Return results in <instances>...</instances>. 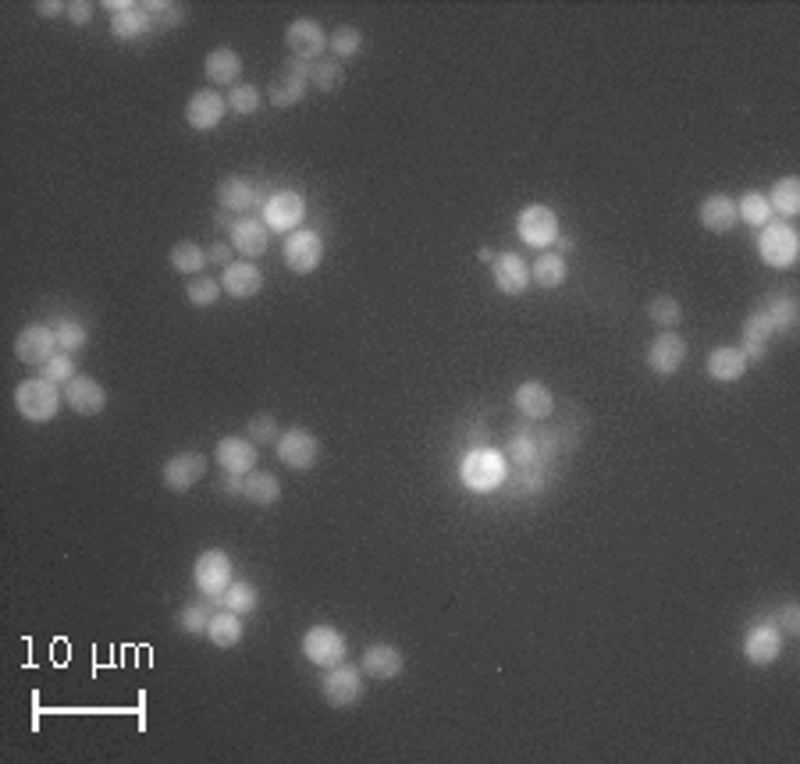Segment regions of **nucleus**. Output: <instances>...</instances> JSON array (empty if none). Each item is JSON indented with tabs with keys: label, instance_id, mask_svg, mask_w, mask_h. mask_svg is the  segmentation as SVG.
I'll return each instance as SVG.
<instances>
[{
	"label": "nucleus",
	"instance_id": "18",
	"mask_svg": "<svg viewBox=\"0 0 800 764\" xmlns=\"http://www.w3.org/2000/svg\"><path fill=\"white\" fill-rule=\"evenodd\" d=\"M687 363V342L676 331H662L655 342L648 345V370L658 377H672Z\"/></svg>",
	"mask_w": 800,
	"mask_h": 764
},
{
	"label": "nucleus",
	"instance_id": "27",
	"mask_svg": "<svg viewBox=\"0 0 800 764\" xmlns=\"http://www.w3.org/2000/svg\"><path fill=\"white\" fill-rule=\"evenodd\" d=\"M516 409H520L527 420H548L555 409L552 388L541 381H523L520 388H516Z\"/></svg>",
	"mask_w": 800,
	"mask_h": 764
},
{
	"label": "nucleus",
	"instance_id": "38",
	"mask_svg": "<svg viewBox=\"0 0 800 764\" xmlns=\"http://www.w3.org/2000/svg\"><path fill=\"white\" fill-rule=\"evenodd\" d=\"M736 217L744 224H754V228H765V224H772V203H768L765 192H744V199L736 203Z\"/></svg>",
	"mask_w": 800,
	"mask_h": 764
},
{
	"label": "nucleus",
	"instance_id": "15",
	"mask_svg": "<svg viewBox=\"0 0 800 764\" xmlns=\"http://www.w3.org/2000/svg\"><path fill=\"white\" fill-rule=\"evenodd\" d=\"M104 8L111 11V32L118 36V40H139V36L153 32L146 4H132V0H107Z\"/></svg>",
	"mask_w": 800,
	"mask_h": 764
},
{
	"label": "nucleus",
	"instance_id": "13",
	"mask_svg": "<svg viewBox=\"0 0 800 764\" xmlns=\"http://www.w3.org/2000/svg\"><path fill=\"white\" fill-rule=\"evenodd\" d=\"M310 75H313V64L292 61L285 72L271 79V86H267V100H271L274 107H296L306 96V89H310Z\"/></svg>",
	"mask_w": 800,
	"mask_h": 764
},
{
	"label": "nucleus",
	"instance_id": "29",
	"mask_svg": "<svg viewBox=\"0 0 800 764\" xmlns=\"http://www.w3.org/2000/svg\"><path fill=\"white\" fill-rule=\"evenodd\" d=\"M758 310L765 313V320L772 324V335H790L793 327H797V313L800 310H797V299H793L790 292L768 295Z\"/></svg>",
	"mask_w": 800,
	"mask_h": 764
},
{
	"label": "nucleus",
	"instance_id": "41",
	"mask_svg": "<svg viewBox=\"0 0 800 764\" xmlns=\"http://www.w3.org/2000/svg\"><path fill=\"white\" fill-rule=\"evenodd\" d=\"M363 47V32L356 29V25H338L335 32L328 36V50L335 54V61H342V57H356Z\"/></svg>",
	"mask_w": 800,
	"mask_h": 764
},
{
	"label": "nucleus",
	"instance_id": "12",
	"mask_svg": "<svg viewBox=\"0 0 800 764\" xmlns=\"http://www.w3.org/2000/svg\"><path fill=\"white\" fill-rule=\"evenodd\" d=\"M285 263H288V271L313 274L320 263H324V239H320L317 231H306V228L292 231L285 242Z\"/></svg>",
	"mask_w": 800,
	"mask_h": 764
},
{
	"label": "nucleus",
	"instance_id": "36",
	"mask_svg": "<svg viewBox=\"0 0 800 764\" xmlns=\"http://www.w3.org/2000/svg\"><path fill=\"white\" fill-rule=\"evenodd\" d=\"M772 210L783 217H797L800 214V178L797 175H786L772 185V196H768Z\"/></svg>",
	"mask_w": 800,
	"mask_h": 764
},
{
	"label": "nucleus",
	"instance_id": "6",
	"mask_svg": "<svg viewBox=\"0 0 800 764\" xmlns=\"http://www.w3.org/2000/svg\"><path fill=\"white\" fill-rule=\"evenodd\" d=\"M192 580H196V590L210 601L224 594V590L232 587V558L224 555L221 548H210L196 558V566H192Z\"/></svg>",
	"mask_w": 800,
	"mask_h": 764
},
{
	"label": "nucleus",
	"instance_id": "24",
	"mask_svg": "<svg viewBox=\"0 0 800 764\" xmlns=\"http://www.w3.org/2000/svg\"><path fill=\"white\" fill-rule=\"evenodd\" d=\"M221 288L232 295V299H253V295L264 288V271H260L256 263L239 260L221 271Z\"/></svg>",
	"mask_w": 800,
	"mask_h": 764
},
{
	"label": "nucleus",
	"instance_id": "25",
	"mask_svg": "<svg viewBox=\"0 0 800 764\" xmlns=\"http://www.w3.org/2000/svg\"><path fill=\"white\" fill-rule=\"evenodd\" d=\"M360 669L374 679H395V676H402V669H406V654L392 644H370L367 651H363Z\"/></svg>",
	"mask_w": 800,
	"mask_h": 764
},
{
	"label": "nucleus",
	"instance_id": "5",
	"mask_svg": "<svg viewBox=\"0 0 800 764\" xmlns=\"http://www.w3.org/2000/svg\"><path fill=\"white\" fill-rule=\"evenodd\" d=\"M516 235H520L527 246L534 249H548L555 239H559V214L544 203H530L516 214Z\"/></svg>",
	"mask_w": 800,
	"mask_h": 764
},
{
	"label": "nucleus",
	"instance_id": "8",
	"mask_svg": "<svg viewBox=\"0 0 800 764\" xmlns=\"http://www.w3.org/2000/svg\"><path fill=\"white\" fill-rule=\"evenodd\" d=\"M285 47L292 54V61L317 64L320 54L328 50V32L320 29V22H313V18H296L285 29Z\"/></svg>",
	"mask_w": 800,
	"mask_h": 764
},
{
	"label": "nucleus",
	"instance_id": "33",
	"mask_svg": "<svg viewBox=\"0 0 800 764\" xmlns=\"http://www.w3.org/2000/svg\"><path fill=\"white\" fill-rule=\"evenodd\" d=\"M566 278H569L566 256H559V253H548V249H544V253L530 263V281H537L541 288H562Z\"/></svg>",
	"mask_w": 800,
	"mask_h": 764
},
{
	"label": "nucleus",
	"instance_id": "31",
	"mask_svg": "<svg viewBox=\"0 0 800 764\" xmlns=\"http://www.w3.org/2000/svg\"><path fill=\"white\" fill-rule=\"evenodd\" d=\"M203 72H207V79L214 82V86H232V82L242 75V57L235 54L232 47H217L207 54Z\"/></svg>",
	"mask_w": 800,
	"mask_h": 764
},
{
	"label": "nucleus",
	"instance_id": "52",
	"mask_svg": "<svg viewBox=\"0 0 800 764\" xmlns=\"http://www.w3.org/2000/svg\"><path fill=\"white\" fill-rule=\"evenodd\" d=\"M232 249H235L232 242H214V246L207 249L210 263H217L221 271H224V267H232V263H235V260H232Z\"/></svg>",
	"mask_w": 800,
	"mask_h": 764
},
{
	"label": "nucleus",
	"instance_id": "30",
	"mask_svg": "<svg viewBox=\"0 0 800 764\" xmlns=\"http://www.w3.org/2000/svg\"><path fill=\"white\" fill-rule=\"evenodd\" d=\"M768 342H772V324L765 320V313L754 310L751 317L744 320V345H740V352H744L747 363H761V359H765Z\"/></svg>",
	"mask_w": 800,
	"mask_h": 764
},
{
	"label": "nucleus",
	"instance_id": "54",
	"mask_svg": "<svg viewBox=\"0 0 800 764\" xmlns=\"http://www.w3.org/2000/svg\"><path fill=\"white\" fill-rule=\"evenodd\" d=\"M221 491L224 494H242V477H235V473H224V477H221Z\"/></svg>",
	"mask_w": 800,
	"mask_h": 764
},
{
	"label": "nucleus",
	"instance_id": "1",
	"mask_svg": "<svg viewBox=\"0 0 800 764\" xmlns=\"http://www.w3.org/2000/svg\"><path fill=\"white\" fill-rule=\"evenodd\" d=\"M15 409L29 423H50L61 409V391L43 377H32V381H22L15 388Z\"/></svg>",
	"mask_w": 800,
	"mask_h": 764
},
{
	"label": "nucleus",
	"instance_id": "16",
	"mask_svg": "<svg viewBox=\"0 0 800 764\" xmlns=\"http://www.w3.org/2000/svg\"><path fill=\"white\" fill-rule=\"evenodd\" d=\"M64 406L72 409L75 416H100L107 406L104 384L89 374H79L75 381L64 384Z\"/></svg>",
	"mask_w": 800,
	"mask_h": 764
},
{
	"label": "nucleus",
	"instance_id": "39",
	"mask_svg": "<svg viewBox=\"0 0 800 764\" xmlns=\"http://www.w3.org/2000/svg\"><path fill=\"white\" fill-rule=\"evenodd\" d=\"M228 612H235V615H249V612H256V605H260V594H256V587L253 583H242V580H232V587L224 590L221 597H217Z\"/></svg>",
	"mask_w": 800,
	"mask_h": 764
},
{
	"label": "nucleus",
	"instance_id": "37",
	"mask_svg": "<svg viewBox=\"0 0 800 764\" xmlns=\"http://www.w3.org/2000/svg\"><path fill=\"white\" fill-rule=\"evenodd\" d=\"M171 267H175L178 274H189V278H200V271L210 263V256L203 253L196 242H178L175 249H171Z\"/></svg>",
	"mask_w": 800,
	"mask_h": 764
},
{
	"label": "nucleus",
	"instance_id": "11",
	"mask_svg": "<svg viewBox=\"0 0 800 764\" xmlns=\"http://www.w3.org/2000/svg\"><path fill=\"white\" fill-rule=\"evenodd\" d=\"M303 217H306V199L299 196V192L281 189L264 203V224L271 231H285V235H292V231H299Z\"/></svg>",
	"mask_w": 800,
	"mask_h": 764
},
{
	"label": "nucleus",
	"instance_id": "10",
	"mask_svg": "<svg viewBox=\"0 0 800 764\" xmlns=\"http://www.w3.org/2000/svg\"><path fill=\"white\" fill-rule=\"evenodd\" d=\"M203 473H207V455H203V452H178V455H171V459L164 462L160 480H164V487H168V491L185 494V491H192V487L200 484Z\"/></svg>",
	"mask_w": 800,
	"mask_h": 764
},
{
	"label": "nucleus",
	"instance_id": "28",
	"mask_svg": "<svg viewBox=\"0 0 800 764\" xmlns=\"http://www.w3.org/2000/svg\"><path fill=\"white\" fill-rule=\"evenodd\" d=\"M747 363L744 352L736 349V345H722V349H715L712 356H708V363H704V370H708V377L719 384H733L740 381V377L747 374Z\"/></svg>",
	"mask_w": 800,
	"mask_h": 764
},
{
	"label": "nucleus",
	"instance_id": "53",
	"mask_svg": "<svg viewBox=\"0 0 800 764\" xmlns=\"http://www.w3.org/2000/svg\"><path fill=\"white\" fill-rule=\"evenodd\" d=\"M36 15H43V18L68 15V4H61V0H40V4H36Z\"/></svg>",
	"mask_w": 800,
	"mask_h": 764
},
{
	"label": "nucleus",
	"instance_id": "9",
	"mask_svg": "<svg viewBox=\"0 0 800 764\" xmlns=\"http://www.w3.org/2000/svg\"><path fill=\"white\" fill-rule=\"evenodd\" d=\"M274 452H278V459L285 462L288 470L303 473L320 459V441H317V434H310L306 427H288V430H281Z\"/></svg>",
	"mask_w": 800,
	"mask_h": 764
},
{
	"label": "nucleus",
	"instance_id": "43",
	"mask_svg": "<svg viewBox=\"0 0 800 764\" xmlns=\"http://www.w3.org/2000/svg\"><path fill=\"white\" fill-rule=\"evenodd\" d=\"M648 317L655 320L658 327H665V331H669V327H676L683 320V306L676 303L672 295H655V299L648 303Z\"/></svg>",
	"mask_w": 800,
	"mask_h": 764
},
{
	"label": "nucleus",
	"instance_id": "34",
	"mask_svg": "<svg viewBox=\"0 0 800 764\" xmlns=\"http://www.w3.org/2000/svg\"><path fill=\"white\" fill-rule=\"evenodd\" d=\"M207 640L214 647H221V651H228V647H235L242 640V615H235V612H217V615H210V622H207Z\"/></svg>",
	"mask_w": 800,
	"mask_h": 764
},
{
	"label": "nucleus",
	"instance_id": "7",
	"mask_svg": "<svg viewBox=\"0 0 800 764\" xmlns=\"http://www.w3.org/2000/svg\"><path fill=\"white\" fill-rule=\"evenodd\" d=\"M345 651H349V640L335 626H310L303 633V658L317 669H331L345 661Z\"/></svg>",
	"mask_w": 800,
	"mask_h": 764
},
{
	"label": "nucleus",
	"instance_id": "14",
	"mask_svg": "<svg viewBox=\"0 0 800 764\" xmlns=\"http://www.w3.org/2000/svg\"><path fill=\"white\" fill-rule=\"evenodd\" d=\"M15 356L29 367H43L50 359L57 356V338H54V327L47 324H29L18 331L15 338Z\"/></svg>",
	"mask_w": 800,
	"mask_h": 764
},
{
	"label": "nucleus",
	"instance_id": "46",
	"mask_svg": "<svg viewBox=\"0 0 800 764\" xmlns=\"http://www.w3.org/2000/svg\"><path fill=\"white\" fill-rule=\"evenodd\" d=\"M224 100H228V111L242 114V118L260 111V89L256 86H232V93L224 96Z\"/></svg>",
	"mask_w": 800,
	"mask_h": 764
},
{
	"label": "nucleus",
	"instance_id": "21",
	"mask_svg": "<svg viewBox=\"0 0 800 764\" xmlns=\"http://www.w3.org/2000/svg\"><path fill=\"white\" fill-rule=\"evenodd\" d=\"M214 459L224 473H235V477H246L256 470V445L249 438H221L214 448Z\"/></svg>",
	"mask_w": 800,
	"mask_h": 764
},
{
	"label": "nucleus",
	"instance_id": "22",
	"mask_svg": "<svg viewBox=\"0 0 800 764\" xmlns=\"http://www.w3.org/2000/svg\"><path fill=\"white\" fill-rule=\"evenodd\" d=\"M217 203H221L224 214H249V210L260 207V189L256 182L242 175H228L217 185Z\"/></svg>",
	"mask_w": 800,
	"mask_h": 764
},
{
	"label": "nucleus",
	"instance_id": "40",
	"mask_svg": "<svg viewBox=\"0 0 800 764\" xmlns=\"http://www.w3.org/2000/svg\"><path fill=\"white\" fill-rule=\"evenodd\" d=\"M54 338H57V349L61 352H79V349H86V342H89V331L86 327L79 324V320H72V317H61V320H54Z\"/></svg>",
	"mask_w": 800,
	"mask_h": 764
},
{
	"label": "nucleus",
	"instance_id": "20",
	"mask_svg": "<svg viewBox=\"0 0 800 764\" xmlns=\"http://www.w3.org/2000/svg\"><path fill=\"white\" fill-rule=\"evenodd\" d=\"M744 654L754 665H772V661L783 654V633H779L776 622H758V626L747 629Z\"/></svg>",
	"mask_w": 800,
	"mask_h": 764
},
{
	"label": "nucleus",
	"instance_id": "23",
	"mask_svg": "<svg viewBox=\"0 0 800 764\" xmlns=\"http://www.w3.org/2000/svg\"><path fill=\"white\" fill-rule=\"evenodd\" d=\"M267 242H271V228H267L260 217H239L232 224V246L235 253H242L246 260L267 253Z\"/></svg>",
	"mask_w": 800,
	"mask_h": 764
},
{
	"label": "nucleus",
	"instance_id": "19",
	"mask_svg": "<svg viewBox=\"0 0 800 764\" xmlns=\"http://www.w3.org/2000/svg\"><path fill=\"white\" fill-rule=\"evenodd\" d=\"M491 278H495V288L505 295H523L530 285V263L523 260L520 253H498L491 260Z\"/></svg>",
	"mask_w": 800,
	"mask_h": 764
},
{
	"label": "nucleus",
	"instance_id": "49",
	"mask_svg": "<svg viewBox=\"0 0 800 764\" xmlns=\"http://www.w3.org/2000/svg\"><path fill=\"white\" fill-rule=\"evenodd\" d=\"M210 608L203 605H189L178 612V626L185 629V633H207V622H210Z\"/></svg>",
	"mask_w": 800,
	"mask_h": 764
},
{
	"label": "nucleus",
	"instance_id": "2",
	"mask_svg": "<svg viewBox=\"0 0 800 764\" xmlns=\"http://www.w3.org/2000/svg\"><path fill=\"white\" fill-rule=\"evenodd\" d=\"M459 477H463V484L470 487V491L488 494L505 480V459L495 448H473L463 459V466H459Z\"/></svg>",
	"mask_w": 800,
	"mask_h": 764
},
{
	"label": "nucleus",
	"instance_id": "17",
	"mask_svg": "<svg viewBox=\"0 0 800 764\" xmlns=\"http://www.w3.org/2000/svg\"><path fill=\"white\" fill-rule=\"evenodd\" d=\"M224 114H228V100L221 93H214V89H196L189 96V104H185V121L196 132H214L224 121Z\"/></svg>",
	"mask_w": 800,
	"mask_h": 764
},
{
	"label": "nucleus",
	"instance_id": "32",
	"mask_svg": "<svg viewBox=\"0 0 800 764\" xmlns=\"http://www.w3.org/2000/svg\"><path fill=\"white\" fill-rule=\"evenodd\" d=\"M242 498H246L249 505H260V509H267V505H274L281 498V480L274 477V473H246L242 477Z\"/></svg>",
	"mask_w": 800,
	"mask_h": 764
},
{
	"label": "nucleus",
	"instance_id": "45",
	"mask_svg": "<svg viewBox=\"0 0 800 764\" xmlns=\"http://www.w3.org/2000/svg\"><path fill=\"white\" fill-rule=\"evenodd\" d=\"M246 438L253 441V445H278V438H281L278 420H274L271 413L253 416V420L246 423Z\"/></svg>",
	"mask_w": 800,
	"mask_h": 764
},
{
	"label": "nucleus",
	"instance_id": "4",
	"mask_svg": "<svg viewBox=\"0 0 800 764\" xmlns=\"http://www.w3.org/2000/svg\"><path fill=\"white\" fill-rule=\"evenodd\" d=\"M320 693H324V701L338 711L356 708L363 697V669H352V665L338 661V665H331V669L324 672V679H320Z\"/></svg>",
	"mask_w": 800,
	"mask_h": 764
},
{
	"label": "nucleus",
	"instance_id": "47",
	"mask_svg": "<svg viewBox=\"0 0 800 764\" xmlns=\"http://www.w3.org/2000/svg\"><path fill=\"white\" fill-rule=\"evenodd\" d=\"M43 381H50V384H68V381H75V359L68 356V352H57L50 363H43Z\"/></svg>",
	"mask_w": 800,
	"mask_h": 764
},
{
	"label": "nucleus",
	"instance_id": "35",
	"mask_svg": "<svg viewBox=\"0 0 800 764\" xmlns=\"http://www.w3.org/2000/svg\"><path fill=\"white\" fill-rule=\"evenodd\" d=\"M509 452H512V459H516V466H520V470H527V466H537V462L544 459V455H541V438H537L530 427L512 430Z\"/></svg>",
	"mask_w": 800,
	"mask_h": 764
},
{
	"label": "nucleus",
	"instance_id": "50",
	"mask_svg": "<svg viewBox=\"0 0 800 764\" xmlns=\"http://www.w3.org/2000/svg\"><path fill=\"white\" fill-rule=\"evenodd\" d=\"M776 626H779V633H786V637H797L800 633V605L797 601H786V605L779 608Z\"/></svg>",
	"mask_w": 800,
	"mask_h": 764
},
{
	"label": "nucleus",
	"instance_id": "42",
	"mask_svg": "<svg viewBox=\"0 0 800 764\" xmlns=\"http://www.w3.org/2000/svg\"><path fill=\"white\" fill-rule=\"evenodd\" d=\"M221 281L207 278V274H200V278H189V288H185V295H189L192 306H200V310H207V306H214L217 299H221Z\"/></svg>",
	"mask_w": 800,
	"mask_h": 764
},
{
	"label": "nucleus",
	"instance_id": "51",
	"mask_svg": "<svg viewBox=\"0 0 800 764\" xmlns=\"http://www.w3.org/2000/svg\"><path fill=\"white\" fill-rule=\"evenodd\" d=\"M68 22L89 25L93 22V4H89V0H72V4H68Z\"/></svg>",
	"mask_w": 800,
	"mask_h": 764
},
{
	"label": "nucleus",
	"instance_id": "26",
	"mask_svg": "<svg viewBox=\"0 0 800 764\" xmlns=\"http://www.w3.org/2000/svg\"><path fill=\"white\" fill-rule=\"evenodd\" d=\"M697 217H701V224L708 231H715V235H726V231L736 228V199H729L726 192H712V196L704 199L701 210H697Z\"/></svg>",
	"mask_w": 800,
	"mask_h": 764
},
{
	"label": "nucleus",
	"instance_id": "3",
	"mask_svg": "<svg viewBox=\"0 0 800 764\" xmlns=\"http://www.w3.org/2000/svg\"><path fill=\"white\" fill-rule=\"evenodd\" d=\"M800 253V239L790 224H765L758 235V256L761 263H768L772 271H786L797 263Z\"/></svg>",
	"mask_w": 800,
	"mask_h": 764
},
{
	"label": "nucleus",
	"instance_id": "48",
	"mask_svg": "<svg viewBox=\"0 0 800 764\" xmlns=\"http://www.w3.org/2000/svg\"><path fill=\"white\" fill-rule=\"evenodd\" d=\"M310 79L317 82L320 93H331V89H338V82L345 79L342 61H317V64H313V75H310Z\"/></svg>",
	"mask_w": 800,
	"mask_h": 764
},
{
	"label": "nucleus",
	"instance_id": "44",
	"mask_svg": "<svg viewBox=\"0 0 800 764\" xmlns=\"http://www.w3.org/2000/svg\"><path fill=\"white\" fill-rule=\"evenodd\" d=\"M146 11H150L153 29H175V25L185 22L182 4H168V0H146Z\"/></svg>",
	"mask_w": 800,
	"mask_h": 764
}]
</instances>
